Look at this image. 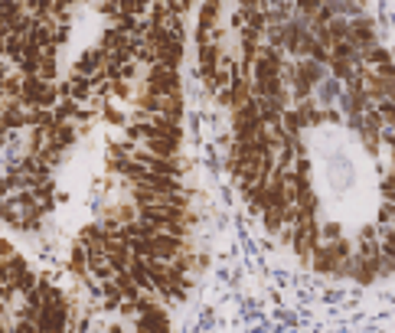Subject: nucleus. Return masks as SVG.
<instances>
[{
  "instance_id": "1",
  "label": "nucleus",
  "mask_w": 395,
  "mask_h": 333,
  "mask_svg": "<svg viewBox=\"0 0 395 333\" xmlns=\"http://www.w3.org/2000/svg\"><path fill=\"white\" fill-rule=\"evenodd\" d=\"M203 85L229 118V173L307 268L395 274V62L346 3L196 10Z\"/></svg>"
}]
</instances>
